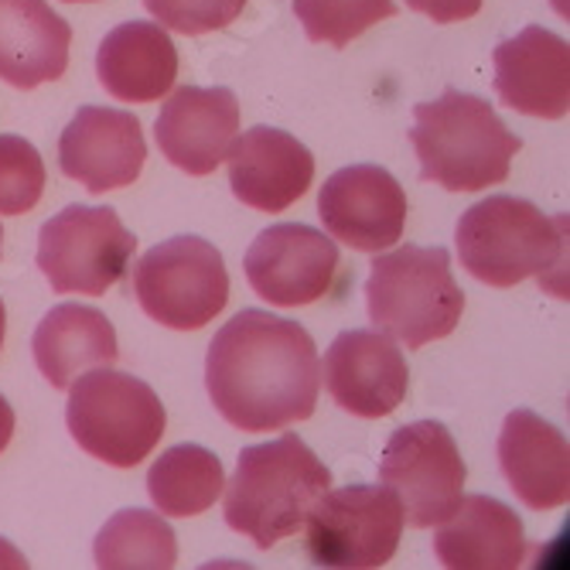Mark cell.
Returning <instances> with one entry per match:
<instances>
[{"label": "cell", "instance_id": "obj_1", "mask_svg": "<svg viewBox=\"0 0 570 570\" xmlns=\"http://www.w3.org/2000/svg\"><path fill=\"white\" fill-rule=\"evenodd\" d=\"M205 386L223 421L246 434L301 424L318 410V345L291 318L239 311L209 345Z\"/></svg>", "mask_w": 570, "mask_h": 570}, {"label": "cell", "instance_id": "obj_2", "mask_svg": "<svg viewBox=\"0 0 570 570\" xmlns=\"http://www.w3.org/2000/svg\"><path fill=\"white\" fill-rule=\"evenodd\" d=\"M458 261L479 284L515 287L540 277L567 297V216H547L527 198L489 195L458 219Z\"/></svg>", "mask_w": 570, "mask_h": 570}, {"label": "cell", "instance_id": "obj_3", "mask_svg": "<svg viewBox=\"0 0 570 570\" xmlns=\"http://www.w3.org/2000/svg\"><path fill=\"white\" fill-rule=\"evenodd\" d=\"M410 144L421 158V178L448 191H482L509 178L523 140L482 96L448 89L413 107Z\"/></svg>", "mask_w": 570, "mask_h": 570}, {"label": "cell", "instance_id": "obj_4", "mask_svg": "<svg viewBox=\"0 0 570 570\" xmlns=\"http://www.w3.org/2000/svg\"><path fill=\"white\" fill-rule=\"evenodd\" d=\"M332 489V472L297 434L243 448L226 489V523L261 550L304 530L307 512Z\"/></svg>", "mask_w": 570, "mask_h": 570}, {"label": "cell", "instance_id": "obj_5", "mask_svg": "<svg viewBox=\"0 0 570 570\" xmlns=\"http://www.w3.org/2000/svg\"><path fill=\"white\" fill-rule=\"evenodd\" d=\"M366 307L373 325L406 348L448 338L464 315V291L451 274V253L444 246L403 243L376 256L366 281Z\"/></svg>", "mask_w": 570, "mask_h": 570}, {"label": "cell", "instance_id": "obj_6", "mask_svg": "<svg viewBox=\"0 0 570 570\" xmlns=\"http://www.w3.org/2000/svg\"><path fill=\"white\" fill-rule=\"evenodd\" d=\"M69 390L66 424L72 441L110 469H137L165 438V403L144 380L102 366Z\"/></svg>", "mask_w": 570, "mask_h": 570}, {"label": "cell", "instance_id": "obj_7", "mask_svg": "<svg viewBox=\"0 0 570 570\" xmlns=\"http://www.w3.org/2000/svg\"><path fill=\"white\" fill-rule=\"evenodd\" d=\"M137 236L110 205H69L38 233L35 264L56 294L102 297L127 277Z\"/></svg>", "mask_w": 570, "mask_h": 570}, {"label": "cell", "instance_id": "obj_8", "mask_svg": "<svg viewBox=\"0 0 570 570\" xmlns=\"http://www.w3.org/2000/svg\"><path fill=\"white\" fill-rule=\"evenodd\" d=\"M134 294L144 315L175 332H198L229 301L223 253L202 236H175L140 256Z\"/></svg>", "mask_w": 570, "mask_h": 570}, {"label": "cell", "instance_id": "obj_9", "mask_svg": "<svg viewBox=\"0 0 570 570\" xmlns=\"http://www.w3.org/2000/svg\"><path fill=\"white\" fill-rule=\"evenodd\" d=\"M403 527V505L386 485L328 489L304 520L307 560L325 570L383 567L400 550Z\"/></svg>", "mask_w": 570, "mask_h": 570}, {"label": "cell", "instance_id": "obj_10", "mask_svg": "<svg viewBox=\"0 0 570 570\" xmlns=\"http://www.w3.org/2000/svg\"><path fill=\"white\" fill-rule=\"evenodd\" d=\"M461 451L451 431L438 421H417L393 431L380 461V482L400 499L403 520L417 530L438 527L464 495Z\"/></svg>", "mask_w": 570, "mask_h": 570}, {"label": "cell", "instance_id": "obj_11", "mask_svg": "<svg viewBox=\"0 0 570 570\" xmlns=\"http://www.w3.org/2000/svg\"><path fill=\"white\" fill-rule=\"evenodd\" d=\"M243 271L249 287L267 304L307 307L332 291L338 271V246L315 226L281 223L253 239Z\"/></svg>", "mask_w": 570, "mask_h": 570}, {"label": "cell", "instance_id": "obj_12", "mask_svg": "<svg viewBox=\"0 0 570 570\" xmlns=\"http://www.w3.org/2000/svg\"><path fill=\"white\" fill-rule=\"evenodd\" d=\"M325 229L362 253H380L400 243L406 226V191L380 165H352L335 171L318 195Z\"/></svg>", "mask_w": 570, "mask_h": 570}, {"label": "cell", "instance_id": "obj_13", "mask_svg": "<svg viewBox=\"0 0 570 570\" xmlns=\"http://www.w3.org/2000/svg\"><path fill=\"white\" fill-rule=\"evenodd\" d=\"M325 386L352 417L380 421L406 400L410 370L390 335L352 328L325 352Z\"/></svg>", "mask_w": 570, "mask_h": 570}, {"label": "cell", "instance_id": "obj_14", "mask_svg": "<svg viewBox=\"0 0 570 570\" xmlns=\"http://www.w3.org/2000/svg\"><path fill=\"white\" fill-rule=\"evenodd\" d=\"M239 137V102L233 89L178 86L158 114L154 140L185 175H213Z\"/></svg>", "mask_w": 570, "mask_h": 570}, {"label": "cell", "instance_id": "obj_15", "mask_svg": "<svg viewBox=\"0 0 570 570\" xmlns=\"http://www.w3.org/2000/svg\"><path fill=\"white\" fill-rule=\"evenodd\" d=\"M147 144L140 120L114 107H82L59 137V168L92 195L127 188L140 178Z\"/></svg>", "mask_w": 570, "mask_h": 570}, {"label": "cell", "instance_id": "obj_16", "mask_svg": "<svg viewBox=\"0 0 570 570\" xmlns=\"http://www.w3.org/2000/svg\"><path fill=\"white\" fill-rule=\"evenodd\" d=\"M495 92L509 110L540 120H563L570 110V45L530 24L492 51Z\"/></svg>", "mask_w": 570, "mask_h": 570}, {"label": "cell", "instance_id": "obj_17", "mask_svg": "<svg viewBox=\"0 0 570 570\" xmlns=\"http://www.w3.org/2000/svg\"><path fill=\"white\" fill-rule=\"evenodd\" d=\"M315 181V154L294 134L253 127L229 150L233 195L261 213H284Z\"/></svg>", "mask_w": 570, "mask_h": 570}, {"label": "cell", "instance_id": "obj_18", "mask_svg": "<svg viewBox=\"0 0 570 570\" xmlns=\"http://www.w3.org/2000/svg\"><path fill=\"white\" fill-rule=\"evenodd\" d=\"M499 469L509 489L530 509H557L570 499V448L540 413L520 406L502 421Z\"/></svg>", "mask_w": 570, "mask_h": 570}, {"label": "cell", "instance_id": "obj_19", "mask_svg": "<svg viewBox=\"0 0 570 570\" xmlns=\"http://www.w3.org/2000/svg\"><path fill=\"white\" fill-rule=\"evenodd\" d=\"M438 527L434 550L451 570H515L527 560L520 512L492 495H461L458 509Z\"/></svg>", "mask_w": 570, "mask_h": 570}, {"label": "cell", "instance_id": "obj_20", "mask_svg": "<svg viewBox=\"0 0 570 570\" xmlns=\"http://www.w3.org/2000/svg\"><path fill=\"white\" fill-rule=\"evenodd\" d=\"M72 28L45 0H0V79L14 89L56 82L69 69Z\"/></svg>", "mask_w": 570, "mask_h": 570}, {"label": "cell", "instance_id": "obj_21", "mask_svg": "<svg viewBox=\"0 0 570 570\" xmlns=\"http://www.w3.org/2000/svg\"><path fill=\"white\" fill-rule=\"evenodd\" d=\"M99 86L124 102H154L175 89L178 51L171 35L154 21H127L114 28L96 56Z\"/></svg>", "mask_w": 570, "mask_h": 570}, {"label": "cell", "instance_id": "obj_22", "mask_svg": "<svg viewBox=\"0 0 570 570\" xmlns=\"http://www.w3.org/2000/svg\"><path fill=\"white\" fill-rule=\"evenodd\" d=\"M31 352L38 373L56 390H69L86 370L114 366L120 358V345L110 318L89 304L51 307L35 328Z\"/></svg>", "mask_w": 570, "mask_h": 570}, {"label": "cell", "instance_id": "obj_23", "mask_svg": "<svg viewBox=\"0 0 570 570\" xmlns=\"http://www.w3.org/2000/svg\"><path fill=\"white\" fill-rule=\"evenodd\" d=\"M223 489H226V472H223L219 454L198 444L168 448L147 472L150 502L165 515H178V520H188V515L213 509Z\"/></svg>", "mask_w": 570, "mask_h": 570}, {"label": "cell", "instance_id": "obj_24", "mask_svg": "<svg viewBox=\"0 0 570 570\" xmlns=\"http://www.w3.org/2000/svg\"><path fill=\"white\" fill-rule=\"evenodd\" d=\"M92 560L107 570H168L178 563V540L158 512L120 509L99 530Z\"/></svg>", "mask_w": 570, "mask_h": 570}, {"label": "cell", "instance_id": "obj_25", "mask_svg": "<svg viewBox=\"0 0 570 570\" xmlns=\"http://www.w3.org/2000/svg\"><path fill=\"white\" fill-rule=\"evenodd\" d=\"M294 14L311 41L345 48L373 24L396 14L393 0H294Z\"/></svg>", "mask_w": 570, "mask_h": 570}, {"label": "cell", "instance_id": "obj_26", "mask_svg": "<svg viewBox=\"0 0 570 570\" xmlns=\"http://www.w3.org/2000/svg\"><path fill=\"white\" fill-rule=\"evenodd\" d=\"M45 185L48 175L38 147L18 134H0V213H31L45 195Z\"/></svg>", "mask_w": 570, "mask_h": 570}, {"label": "cell", "instance_id": "obj_27", "mask_svg": "<svg viewBox=\"0 0 570 570\" xmlns=\"http://www.w3.org/2000/svg\"><path fill=\"white\" fill-rule=\"evenodd\" d=\"M144 8L165 28L195 38L229 28L243 14L246 0H144Z\"/></svg>", "mask_w": 570, "mask_h": 570}, {"label": "cell", "instance_id": "obj_28", "mask_svg": "<svg viewBox=\"0 0 570 570\" xmlns=\"http://www.w3.org/2000/svg\"><path fill=\"white\" fill-rule=\"evenodd\" d=\"M485 0H406L410 11L428 14L438 24H454V21H469L482 11Z\"/></svg>", "mask_w": 570, "mask_h": 570}, {"label": "cell", "instance_id": "obj_29", "mask_svg": "<svg viewBox=\"0 0 570 570\" xmlns=\"http://www.w3.org/2000/svg\"><path fill=\"white\" fill-rule=\"evenodd\" d=\"M11 438H14V410L4 396H0V454H4Z\"/></svg>", "mask_w": 570, "mask_h": 570}, {"label": "cell", "instance_id": "obj_30", "mask_svg": "<svg viewBox=\"0 0 570 570\" xmlns=\"http://www.w3.org/2000/svg\"><path fill=\"white\" fill-rule=\"evenodd\" d=\"M0 567H28L24 553H18V547L8 543L4 537H0Z\"/></svg>", "mask_w": 570, "mask_h": 570}, {"label": "cell", "instance_id": "obj_31", "mask_svg": "<svg viewBox=\"0 0 570 570\" xmlns=\"http://www.w3.org/2000/svg\"><path fill=\"white\" fill-rule=\"evenodd\" d=\"M4 332H8V311L4 301H0V348H4Z\"/></svg>", "mask_w": 570, "mask_h": 570}, {"label": "cell", "instance_id": "obj_32", "mask_svg": "<svg viewBox=\"0 0 570 570\" xmlns=\"http://www.w3.org/2000/svg\"><path fill=\"white\" fill-rule=\"evenodd\" d=\"M69 4H92V0H69Z\"/></svg>", "mask_w": 570, "mask_h": 570}, {"label": "cell", "instance_id": "obj_33", "mask_svg": "<svg viewBox=\"0 0 570 570\" xmlns=\"http://www.w3.org/2000/svg\"><path fill=\"white\" fill-rule=\"evenodd\" d=\"M0 246H4V226H0Z\"/></svg>", "mask_w": 570, "mask_h": 570}]
</instances>
